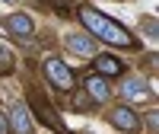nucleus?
Returning <instances> with one entry per match:
<instances>
[{"instance_id":"nucleus-2","label":"nucleus","mask_w":159,"mask_h":134,"mask_svg":"<svg viewBox=\"0 0 159 134\" xmlns=\"http://www.w3.org/2000/svg\"><path fill=\"white\" fill-rule=\"evenodd\" d=\"M45 74H48V80H51L57 89H70V86H73V74H70V67L61 64L57 58H48V61H45Z\"/></svg>"},{"instance_id":"nucleus-1","label":"nucleus","mask_w":159,"mask_h":134,"mask_svg":"<svg viewBox=\"0 0 159 134\" xmlns=\"http://www.w3.org/2000/svg\"><path fill=\"white\" fill-rule=\"evenodd\" d=\"M80 19H83V26H86L89 32H96V35L102 38V42H108V45H118V48L134 45L130 32L124 29L121 22H115V19H108V16H102V13L89 10V7H83V10H80Z\"/></svg>"},{"instance_id":"nucleus-3","label":"nucleus","mask_w":159,"mask_h":134,"mask_svg":"<svg viewBox=\"0 0 159 134\" xmlns=\"http://www.w3.org/2000/svg\"><path fill=\"white\" fill-rule=\"evenodd\" d=\"M111 125L115 128H121V131H137L140 128V118H137V112L134 109H127V105H121V109H111Z\"/></svg>"},{"instance_id":"nucleus-6","label":"nucleus","mask_w":159,"mask_h":134,"mask_svg":"<svg viewBox=\"0 0 159 134\" xmlns=\"http://www.w3.org/2000/svg\"><path fill=\"white\" fill-rule=\"evenodd\" d=\"M124 96L127 99H134V102H147L153 96V89L147 83H140V80H130V83H124Z\"/></svg>"},{"instance_id":"nucleus-5","label":"nucleus","mask_w":159,"mask_h":134,"mask_svg":"<svg viewBox=\"0 0 159 134\" xmlns=\"http://www.w3.org/2000/svg\"><path fill=\"white\" fill-rule=\"evenodd\" d=\"M7 29L16 35V38H29L32 35V19L22 16V13H13V16L7 19Z\"/></svg>"},{"instance_id":"nucleus-10","label":"nucleus","mask_w":159,"mask_h":134,"mask_svg":"<svg viewBox=\"0 0 159 134\" xmlns=\"http://www.w3.org/2000/svg\"><path fill=\"white\" fill-rule=\"evenodd\" d=\"M10 67H13V55H10L7 48H0V74H7Z\"/></svg>"},{"instance_id":"nucleus-4","label":"nucleus","mask_w":159,"mask_h":134,"mask_svg":"<svg viewBox=\"0 0 159 134\" xmlns=\"http://www.w3.org/2000/svg\"><path fill=\"white\" fill-rule=\"evenodd\" d=\"M10 125L16 134H32V118H29V109H25L22 102H16L10 109Z\"/></svg>"},{"instance_id":"nucleus-11","label":"nucleus","mask_w":159,"mask_h":134,"mask_svg":"<svg viewBox=\"0 0 159 134\" xmlns=\"http://www.w3.org/2000/svg\"><path fill=\"white\" fill-rule=\"evenodd\" d=\"M7 128H10V125H7V118L0 115V134H7Z\"/></svg>"},{"instance_id":"nucleus-7","label":"nucleus","mask_w":159,"mask_h":134,"mask_svg":"<svg viewBox=\"0 0 159 134\" xmlns=\"http://www.w3.org/2000/svg\"><path fill=\"white\" fill-rule=\"evenodd\" d=\"M86 93L96 102H105V99H108V83H105V77H89L86 80Z\"/></svg>"},{"instance_id":"nucleus-9","label":"nucleus","mask_w":159,"mask_h":134,"mask_svg":"<svg viewBox=\"0 0 159 134\" xmlns=\"http://www.w3.org/2000/svg\"><path fill=\"white\" fill-rule=\"evenodd\" d=\"M67 45L76 51V55H92V51H96V45H92V38H89V35H70V38H67Z\"/></svg>"},{"instance_id":"nucleus-8","label":"nucleus","mask_w":159,"mask_h":134,"mask_svg":"<svg viewBox=\"0 0 159 134\" xmlns=\"http://www.w3.org/2000/svg\"><path fill=\"white\" fill-rule=\"evenodd\" d=\"M96 70H99V77H118L124 67H121V61H115V58H108V55H102V58H96Z\"/></svg>"}]
</instances>
